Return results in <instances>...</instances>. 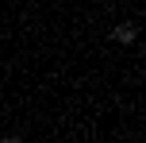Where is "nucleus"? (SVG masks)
<instances>
[{"mask_svg":"<svg viewBox=\"0 0 146 143\" xmlns=\"http://www.w3.org/2000/svg\"><path fill=\"white\" fill-rule=\"evenodd\" d=\"M111 39H115V43H135V39H139V27H135V23H115V27H111Z\"/></svg>","mask_w":146,"mask_h":143,"instance_id":"nucleus-1","label":"nucleus"}]
</instances>
